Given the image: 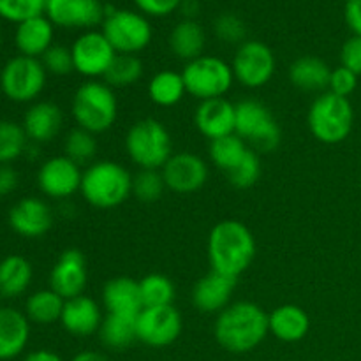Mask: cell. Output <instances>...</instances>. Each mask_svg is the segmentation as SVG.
Returning a JSON list of instances; mask_svg holds the SVG:
<instances>
[{
    "mask_svg": "<svg viewBox=\"0 0 361 361\" xmlns=\"http://www.w3.org/2000/svg\"><path fill=\"white\" fill-rule=\"evenodd\" d=\"M270 334L268 314L257 303H229L217 314L214 335L219 345L233 355H245L263 344Z\"/></svg>",
    "mask_w": 361,
    "mask_h": 361,
    "instance_id": "obj_1",
    "label": "cell"
},
{
    "mask_svg": "<svg viewBox=\"0 0 361 361\" xmlns=\"http://www.w3.org/2000/svg\"><path fill=\"white\" fill-rule=\"evenodd\" d=\"M256 257V238L243 222L228 219L212 228L208 235V261L212 270L238 279Z\"/></svg>",
    "mask_w": 361,
    "mask_h": 361,
    "instance_id": "obj_2",
    "label": "cell"
},
{
    "mask_svg": "<svg viewBox=\"0 0 361 361\" xmlns=\"http://www.w3.org/2000/svg\"><path fill=\"white\" fill-rule=\"evenodd\" d=\"M80 192L92 207L116 208L133 194V175L120 162H92L83 171Z\"/></svg>",
    "mask_w": 361,
    "mask_h": 361,
    "instance_id": "obj_3",
    "label": "cell"
},
{
    "mask_svg": "<svg viewBox=\"0 0 361 361\" xmlns=\"http://www.w3.org/2000/svg\"><path fill=\"white\" fill-rule=\"evenodd\" d=\"M73 116L78 127L102 134L111 129L118 116L115 88L104 81L88 80L78 87L73 97Z\"/></svg>",
    "mask_w": 361,
    "mask_h": 361,
    "instance_id": "obj_4",
    "label": "cell"
},
{
    "mask_svg": "<svg viewBox=\"0 0 361 361\" xmlns=\"http://www.w3.org/2000/svg\"><path fill=\"white\" fill-rule=\"evenodd\" d=\"M307 123L317 141L324 145H337L348 140L355 123V109L349 99L323 92L310 104Z\"/></svg>",
    "mask_w": 361,
    "mask_h": 361,
    "instance_id": "obj_5",
    "label": "cell"
},
{
    "mask_svg": "<svg viewBox=\"0 0 361 361\" xmlns=\"http://www.w3.org/2000/svg\"><path fill=\"white\" fill-rule=\"evenodd\" d=\"M126 152L140 169H162L173 155L171 134L159 120H140L127 133Z\"/></svg>",
    "mask_w": 361,
    "mask_h": 361,
    "instance_id": "obj_6",
    "label": "cell"
},
{
    "mask_svg": "<svg viewBox=\"0 0 361 361\" xmlns=\"http://www.w3.org/2000/svg\"><path fill=\"white\" fill-rule=\"evenodd\" d=\"M101 32L118 55H137L154 37L150 21L140 11L109 9L108 6Z\"/></svg>",
    "mask_w": 361,
    "mask_h": 361,
    "instance_id": "obj_7",
    "label": "cell"
},
{
    "mask_svg": "<svg viewBox=\"0 0 361 361\" xmlns=\"http://www.w3.org/2000/svg\"><path fill=\"white\" fill-rule=\"evenodd\" d=\"M187 94L197 101L224 97L235 83L231 63L214 55H201L185 63L182 71Z\"/></svg>",
    "mask_w": 361,
    "mask_h": 361,
    "instance_id": "obj_8",
    "label": "cell"
},
{
    "mask_svg": "<svg viewBox=\"0 0 361 361\" xmlns=\"http://www.w3.org/2000/svg\"><path fill=\"white\" fill-rule=\"evenodd\" d=\"M235 134H238L252 150H275L281 145V127L270 109L259 101L245 99L236 104Z\"/></svg>",
    "mask_w": 361,
    "mask_h": 361,
    "instance_id": "obj_9",
    "label": "cell"
},
{
    "mask_svg": "<svg viewBox=\"0 0 361 361\" xmlns=\"http://www.w3.org/2000/svg\"><path fill=\"white\" fill-rule=\"evenodd\" d=\"M44 66L39 59L18 55L4 66L0 73V88L14 102H30L41 95L46 87Z\"/></svg>",
    "mask_w": 361,
    "mask_h": 361,
    "instance_id": "obj_10",
    "label": "cell"
},
{
    "mask_svg": "<svg viewBox=\"0 0 361 361\" xmlns=\"http://www.w3.org/2000/svg\"><path fill=\"white\" fill-rule=\"evenodd\" d=\"M275 55L270 46L261 41H245L236 48L231 69L235 81L247 88H261L275 74Z\"/></svg>",
    "mask_w": 361,
    "mask_h": 361,
    "instance_id": "obj_11",
    "label": "cell"
},
{
    "mask_svg": "<svg viewBox=\"0 0 361 361\" xmlns=\"http://www.w3.org/2000/svg\"><path fill=\"white\" fill-rule=\"evenodd\" d=\"M182 330V316L173 305L143 307L136 317L137 342L148 348L161 349L175 344Z\"/></svg>",
    "mask_w": 361,
    "mask_h": 361,
    "instance_id": "obj_12",
    "label": "cell"
},
{
    "mask_svg": "<svg viewBox=\"0 0 361 361\" xmlns=\"http://www.w3.org/2000/svg\"><path fill=\"white\" fill-rule=\"evenodd\" d=\"M74 71L88 80L104 78L118 53L113 49L102 32L85 30L71 46Z\"/></svg>",
    "mask_w": 361,
    "mask_h": 361,
    "instance_id": "obj_13",
    "label": "cell"
},
{
    "mask_svg": "<svg viewBox=\"0 0 361 361\" xmlns=\"http://www.w3.org/2000/svg\"><path fill=\"white\" fill-rule=\"evenodd\" d=\"M44 14L55 27L94 30L104 21L106 4L101 0H46Z\"/></svg>",
    "mask_w": 361,
    "mask_h": 361,
    "instance_id": "obj_14",
    "label": "cell"
},
{
    "mask_svg": "<svg viewBox=\"0 0 361 361\" xmlns=\"http://www.w3.org/2000/svg\"><path fill=\"white\" fill-rule=\"evenodd\" d=\"M81 166L66 155L51 157L39 168L37 183L42 194L53 200H66L81 189Z\"/></svg>",
    "mask_w": 361,
    "mask_h": 361,
    "instance_id": "obj_15",
    "label": "cell"
},
{
    "mask_svg": "<svg viewBox=\"0 0 361 361\" xmlns=\"http://www.w3.org/2000/svg\"><path fill=\"white\" fill-rule=\"evenodd\" d=\"M166 189L176 194H192L208 180V164L196 154L180 152L173 154L161 169Z\"/></svg>",
    "mask_w": 361,
    "mask_h": 361,
    "instance_id": "obj_16",
    "label": "cell"
},
{
    "mask_svg": "<svg viewBox=\"0 0 361 361\" xmlns=\"http://www.w3.org/2000/svg\"><path fill=\"white\" fill-rule=\"evenodd\" d=\"M87 282V261L83 252L78 249L63 250L49 274V289L59 293L63 300H69L83 295Z\"/></svg>",
    "mask_w": 361,
    "mask_h": 361,
    "instance_id": "obj_17",
    "label": "cell"
},
{
    "mask_svg": "<svg viewBox=\"0 0 361 361\" xmlns=\"http://www.w3.org/2000/svg\"><path fill=\"white\" fill-rule=\"evenodd\" d=\"M194 123L197 130L210 141L235 134L236 104L226 97L201 101L194 113Z\"/></svg>",
    "mask_w": 361,
    "mask_h": 361,
    "instance_id": "obj_18",
    "label": "cell"
},
{
    "mask_svg": "<svg viewBox=\"0 0 361 361\" xmlns=\"http://www.w3.org/2000/svg\"><path fill=\"white\" fill-rule=\"evenodd\" d=\"M9 224L20 236L39 238L53 226V212L39 197H23L9 212Z\"/></svg>",
    "mask_w": 361,
    "mask_h": 361,
    "instance_id": "obj_19",
    "label": "cell"
},
{
    "mask_svg": "<svg viewBox=\"0 0 361 361\" xmlns=\"http://www.w3.org/2000/svg\"><path fill=\"white\" fill-rule=\"evenodd\" d=\"M236 279L210 270L192 289V305L203 314H219L231 303Z\"/></svg>",
    "mask_w": 361,
    "mask_h": 361,
    "instance_id": "obj_20",
    "label": "cell"
},
{
    "mask_svg": "<svg viewBox=\"0 0 361 361\" xmlns=\"http://www.w3.org/2000/svg\"><path fill=\"white\" fill-rule=\"evenodd\" d=\"M102 319L104 316H102L101 305L90 296L80 295L66 300L60 324L67 334L74 337H90V335L99 334Z\"/></svg>",
    "mask_w": 361,
    "mask_h": 361,
    "instance_id": "obj_21",
    "label": "cell"
},
{
    "mask_svg": "<svg viewBox=\"0 0 361 361\" xmlns=\"http://www.w3.org/2000/svg\"><path fill=\"white\" fill-rule=\"evenodd\" d=\"M102 307L108 314L137 317L143 310L140 295V281L130 277H115L102 288Z\"/></svg>",
    "mask_w": 361,
    "mask_h": 361,
    "instance_id": "obj_22",
    "label": "cell"
},
{
    "mask_svg": "<svg viewBox=\"0 0 361 361\" xmlns=\"http://www.w3.org/2000/svg\"><path fill=\"white\" fill-rule=\"evenodd\" d=\"M30 337V321L9 307L0 309V361L13 360L25 351Z\"/></svg>",
    "mask_w": 361,
    "mask_h": 361,
    "instance_id": "obj_23",
    "label": "cell"
},
{
    "mask_svg": "<svg viewBox=\"0 0 361 361\" xmlns=\"http://www.w3.org/2000/svg\"><path fill=\"white\" fill-rule=\"evenodd\" d=\"M63 113L55 102L41 101L28 108L23 118L25 134L34 143H48L60 133Z\"/></svg>",
    "mask_w": 361,
    "mask_h": 361,
    "instance_id": "obj_24",
    "label": "cell"
},
{
    "mask_svg": "<svg viewBox=\"0 0 361 361\" xmlns=\"http://www.w3.org/2000/svg\"><path fill=\"white\" fill-rule=\"evenodd\" d=\"M53 34H55V25L42 14L18 23L14 44L21 55L39 59L53 46Z\"/></svg>",
    "mask_w": 361,
    "mask_h": 361,
    "instance_id": "obj_25",
    "label": "cell"
},
{
    "mask_svg": "<svg viewBox=\"0 0 361 361\" xmlns=\"http://www.w3.org/2000/svg\"><path fill=\"white\" fill-rule=\"evenodd\" d=\"M268 324H270V334L277 341L293 344L307 337L310 330V317L302 307L286 303L268 314Z\"/></svg>",
    "mask_w": 361,
    "mask_h": 361,
    "instance_id": "obj_26",
    "label": "cell"
},
{
    "mask_svg": "<svg viewBox=\"0 0 361 361\" xmlns=\"http://www.w3.org/2000/svg\"><path fill=\"white\" fill-rule=\"evenodd\" d=\"M331 69L323 59L305 55L296 59L289 67V80L296 88L305 92H324L330 83Z\"/></svg>",
    "mask_w": 361,
    "mask_h": 361,
    "instance_id": "obj_27",
    "label": "cell"
},
{
    "mask_svg": "<svg viewBox=\"0 0 361 361\" xmlns=\"http://www.w3.org/2000/svg\"><path fill=\"white\" fill-rule=\"evenodd\" d=\"M207 46V34L196 20H182L173 27L169 34V48L180 60H196L203 55Z\"/></svg>",
    "mask_w": 361,
    "mask_h": 361,
    "instance_id": "obj_28",
    "label": "cell"
},
{
    "mask_svg": "<svg viewBox=\"0 0 361 361\" xmlns=\"http://www.w3.org/2000/svg\"><path fill=\"white\" fill-rule=\"evenodd\" d=\"M32 264L21 256H9L0 261V296L16 298L23 295L32 282Z\"/></svg>",
    "mask_w": 361,
    "mask_h": 361,
    "instance_id": "obj_29",
    "label": "cell"
},
{
    "mask_svg": "<svg viewBox=\"0 0 361 361\" xmlns=\"http://www.w3.org/2000/svg\"><path fill=\"white\" fill-rule=\"evenodd\" d=\"M99 338L102 345L111 351H122L130 348L137 341L136 317L118 316V314H106L99 328Z\"/></svg>",
    "mask_w": 361,
    "mask_h": 361,
    "instance_id": "obj_30",
    "label": "cell"
},
{
    "mask_svg": "<svg viewBox=\"0 0 361 361\" xmlns=\"http://www.w3.org/2000/svg\"><path fill=\"white\" fill-rule=\"evenodd\" d=\"M250 150L252 148L238 134H229V136L210 141V147H208L210 161L226 175L238 168Z\"/></svg>",
    "mask_w": 361,
    "mask_h": 361,
    "instance_id": "obj_31",
    "label": "cell"
},
{
    "mask_svg": "<svg viewBox=\"0 0 361 361\" xmlns=\"http://www.w3.org/2000/svg\"><path fill=\"white\" fill-rule=\"evenodd\" d=\"M187 94L182 73L176 71H159L148 83V97L161 108H173Z\"/></svg>",
    "mask_w": 361,
    "mask_h": 361,
    "instance_id": "obj_32",
    "label": "cell"
},
{
    "mask_svg": "<svg viewBox=\"0 0 361 361\" xmlns=\"http://www.w3.org/2000/svg\"><path fill=\"white\" fill-rule=\"evenodd\" d=\"M66 300L53 289H41L28 296L25 316L35 324H53L60 321Z\"/></svg>",
    "mask_w": 361,
    "mask_h": 361,
    "instance_id": "obj_33",
    "label": "cell"
},
{
    "mask_svg": "<svg viewBox=\"0 0 361 361\" xmlns=\"http://www.w3.org/2000/svg\"><path fill=\"white\" fill-rule=\"evenodd\" d=\"M140 295L143 307H168L173 305L176 289L166 275L148 274L140 281Z\"/></svg>",
    "mask_w": 361,
    "mask_h": 361,
    "instance_id": "obj_34",
    "label": "cell"
},
{
    "mask_svg": "<svg viewBox=\"0 0 361 361\" xmlns=\"http://www.w3.org/2000/svg\"><path fill=\"white\" fill-rule=\"evenodd\" d=\"M97 134L85 130L81 127L69 130V134L63 140V155L71 161L76 162L78 166H90L97 155Z\"/></svg>",
    "mask_w": 361,
    "mask_h": 361,
    "instance_id": "obj_35",
    "label": "cell"
},
{
    "mask_svg": "<svg viewBox=\"0 0 361 361\" xmlns=\"http://www.w3.org/2000/svg\"><path fill=\"white\" fill-rule=\"evenodd\" d=\"M141 76H143V62L140 56L116 55L102 80L111 88H126L137 83Z\"/></svg>",
    "mask_w": 361,
    "mask_h": 361,
    "instance_id": "obj_36",
    "label": "cell"
},
{
    "mask_svg": "<svg viewBox=\"0 0 361 361\" xmlns=\"http://www.w3.org/2000/svg\"><path fill=\"white\" fill-rule=\"evenodd\" d=\"M27 141L23 126L11 120H0V164L6 166L23 155Z\"/></svg>",
    "mask_w": 361,
    "mask_h": 361,
    "instance_id": "obj_37",
    "label": "cell"
},
{
    "mask_svg": "<svg viewBox=\"0 0 361 361\" xmlns=\"http://www.w3.org/2000/svg\"><path fill=\"white\" fill-rule=\"evenodd\" d=\"M166 190L161 169H140L133 176V194L143 203H154L161 200Z\"/></svg>",
    "mask_w": 361,
    "mask_h": 361,
    "instance_id": "obj_38",
    "label": "cell"
},
{
    "mask_svg": "<svg viewBox=\"0 0 361 361\" xmlns=\"http://www.w3.org/2000/svg\"><path fill=\"white\" fill-rule=\"evenodd\" d=\"M214 32L219 41L226 44H243L247 37V25L238 14L222 13L215 18Z\"/></svg>",
    "mask_w": 361,
    "mask_h": 361,
    "instance_id": "obj_39",
    "label": "cell"
},
{
    "mask_svg": "<svg viewBox=\"0 0 361 361\" xmlns=\"http://www.w3.org/2000/svg\"><path fill=\"white\" fill-rule=\"evenodd\" d=\"M44 11L46 0H0V16L13 23L42 16Z\"/></svg>",
    "mask_w": 361,
    "mask_h": 361,
    "instance_id": "obj_40",
    "label": "cell"
},
{
    "mask_svg": "<svg viewBox=\"0 0 361 361\" xmlns=\"http://www.w3.org/2000/svg\"><path fill=\"white\" fill-rule=\"evenodd\" d=\"M226 176H228L229 183L236 189H250L252 185H256L261 176V159L257 152L250 150L242 164Z\"/></svg>",
    "mask_w": 361,
    "mask_h": 361,
    "instance_id": "obj_41",
    "label": "cell"
},
{
    "mask_svg": "<svg viewBox=\"0 0 361 361\" xmlns=\"http://www.w3.org/2000/svg\"><path fill=\"white\" fill-rule=\"evenodd\" d=\"M41 62L44 66L46 73L55 74V76H67L74 71L73 53L71 48H66L62 44H53L44 55L41 56Z\"/></svg>",
    "mask_w": 361,
    "mask_h": 361,
    "instance_id": "obj_42",
    "label": "cell"
},
{
    "mask_svg": "<svg viewBox=\"0 0 361 361\" xmlns=\"http://www.w3.org/2000/svg\"><path fill=\"white\" fill-rule=\"evenodd\" d=\"M358 78L353 71L345 69L344 66L335 67L331 69L330 74V83H328V92L341 97L349 99V95L355 94L356 87H358Z\"/></svg>",
    "mask_w": 361,
    "mask_h": 361,
    "instance_id": "obj_43",
    "label": "cell"
},
{
    "mask_svg": "<svg viewBox=\"0 0 361 361\" xmlns=\"http://www.w3.org/2000/svg\"><path fill=\"white\" fill-rule=\"evenodd\" d=\"M341 62L345 69L361 76V35H353L341 49Z\"/></svg>",
    "mask_w": 361,
    "mask_h": 361,
    "instance_id": "obj_44",
    "label": "cell"
},
{
    "mask_svg": "<svg viewBox=\"0 0 361 361\" xmlns=\"http://www.w3.org/2000/svg\"><path fill=\"white\" fill-rule=\"evenodd\" d=\"M134 4L145 16L162 18L178 11L182 0H134Z\"/></svg>",
    "mask_w": 361,
    "mask_h": 361,
    "instance_id": "obj_45",
    "label": "cell"
},
{
    "mask_svg": "<svg viewBox=\"0 0 361 361\" xmlns=\"http://www.w3.org/2000/svg\"><path fill=\"white\" fill-rule=\"evenodd\" d=\"M344 18L353 35H361V0H348L344 7Z\"/></svg>",
    "mask_w": 361,
    "mask_h": 361,
    "instance_id": "obj_46",
    "label": "cell"
},
{
    "mask_svg": "<svg viewBox=\"0 0 361 361\" xmlns=\"http://www.w3.org/2000/svg\"><path fill=\"white\" fill-rule=\"evenodd\" d=\"M18 175L11 166H0V196L9 194L16 189Z\"/></svg>",
    "mask_w": 361,
    "mask_h": 361,
    "instance_id": "obj_47",
    "label": "cell"
},
{
    "mask_svg": "<svg viewBox=\"0 0 361 361\" xmlns=\"http://www.w3.org/2000/svg\"><path fill=\"white\" fill-rule=\"evenodd\" d=\"M21 361H63L62 356L56 355L55 351H49V349H37V351L28 353Z\"/></svg>",
    "mask_w": 361,
    "mask_h": 361,
    "instance_id": "obj_48",
    "label": "cell"
},
{
    "mask_svg": "<svg viewBox=\"0 0 361 361\" xmlns=\"http://www.w3.org/2000/svg\"><path fill=\"white\" fill-rule=\"evenodd\" d=\"M178 11L183 14V20H196L200 14V0H182Z\"/></svg>",
    "mask_w": 361,
    "mask_h": 361,
    "instance_id": "obj_49",
    "label": "cell"
},
{
    "mask_svg": "<svg viewBox=\"0 0 361 361\" xmlns=\"http://www.w3.org/2000/svg\"><path fill=\"white\" fill-rule=\"evenodd\" d=\"M69 361H109V358L97 351H81L76 356H73Z\"/></svg>",
    "mask_w": 361,
    "mask_h": 361,
    "instance_id": "obj_50",
    "label": "cell"
}]
</instances>
